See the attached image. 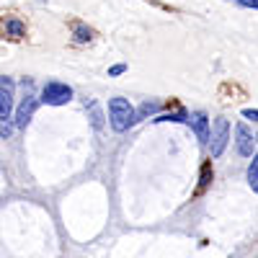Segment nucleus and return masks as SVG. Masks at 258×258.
<instances>
[{"mask_svg": "<svg viewBox=\"0 0 258 258\" xmlns=\"http://www.w3.org/2000/svg\"><path fill=\"white\" fill-rule=\"evenodd\" d=\"M235 135H238V140H235V142H238V153L245 155V158H250V155L255 153V137L248 132L245 124H238V126H235Z\"/></svg>", "mask_w": 258, "mask_h": 258, "instance_id": "5", "label": "nucleus"}, {"mask_svg": "<svg viewBox=\"0 0 258 258\" xmlns=\"http://www.w3.org/2000/svg\"><path fill=\"white\" fill-rule=\"evenodd\" d=\"M158 109H160V103H155V101H147V103H142L140 114H135V116L140 119V116H145V114H153V111H158Z\"/></svg>", "mask_w": 258, "mask_h": 258, "instance_id": "14", "label": "nucleus"}, {"mask_svg": "<svg viewBox=\"0 0 258 258\" xmlns=\"http://www.w3.org/2000/svg\"><path fill=\"white\" fill-rule=\"evenodd\" d=\"M248 183L253 191H258V160H255V155H253V163L248 165Z\"/></svg>", "mask_w": 258, "mask_h": 258, "instance_id": "9", "label": "nucleus"}, {"mask_svg": "<svg viewBox=\"0 0 258 258\" xmlns=\"http://www.w3.org/2000/svg\"><path fill=\"white\" fill-rule=\"evenodd\" d=\"M155 121H178V124H188V116H186L183 111H176V114H163V116H158Z\"/></svg>", "mask_w": 258, "mask_h": 258, "instance_id": "11", "label": "nucleus"}, {"mask_svg": "<svg viewBox=\"0 0 258 258\" xmlns=\"http://www.w3.org/2000/svg\"><path fill=\"white\" fill-rule=\"evenodd\" d=\"M93 36H91V29H85V26H75V41H78V44H85V41H91Z\"/></svg>", "mask_w": 258, "mask_h": 258, "instance_id": "12", "label": "nucleus"}, {"mask_svg": "<svg viewBox=\"0 0 258 258\" xmlns=\"http://www.w3.org/2000/svg\"><path fill=\"white\" fill-rule=\"evenodd\" d=\"M124 70H126V64H114V68L109 70V75H121Z\"/></svg>", "mask_w": 258, "mask_h": 258, "instance_id": "17", "label": "nucleus"}, {"mask_svg": "<svg viewBox=\"0 0 258 258\" xmlns=\"http://www.w3.org/2000/svg\"><path fill=\"white\" fill-rule=\"evenodd\" d=\"M85 106H88V109H91V121H93V126H96V129H101V126H103V121H101V111H98V103H96V101H88Z\"/></svg>", "mask_w": 258, "mask_h": 258, "instance_id": "10", "label": "nucleus"}, {"mask_svg": "<svg viewBox=\"0 0 258 258\" xmlns=\"http://www.w3.org/2000/svg\"><path fill=\"white\" fill-rule=\"evenodd\" d=\"M11 132H13V126H11L8 121L0 119V137H11Z\"/></svg>", "mask_w": 258, "mask_h": 258, "instance_id": "15", "label": "nucleus"}, {"mask_svg": "<svg viewBox=\"0 0 258 258\" xmlns=\"http://www.w3.org/2000/svg\"><path fill=\"white\" fill-rule=\"evenodd\" d=\"M188 124L194 126V132H197L199 142L207 145V142H209V119H207V114H202V111L191 114V116H188Z\"/></svg>", "mask_w": 258, "mask_h": 258, "instance_id": "6", "label": "nucleus"}, {"mask_svg": "<svg viewBox=\"0 0 258 258\" xmlns=\"http://www.w3.org/2000/svg\"><path fill=\"white\" fill-rule=\"evenodd\" d=\"M232 3H238V6H245V8H258V0H232Z\"/></svg>", "mask_w": 258, "mask_h": 258, "instance_id": "16", "label": "nucleus"}, {"mask_svg": "<svg viewBox=\"0 0 258 258\" xmlns=\"http://www.w3.org/2000/svg\"><path fill=\"white\" fill-rule=\"evenodd\" d=\"M243 116H245V119H250V121H255V119H258V111H255V109H245V111H243Z\"/></svg>", "mask_w": 258, "mask_h": 258, "instance_id": "18", "label": "nucleus"}, {"mask_svg": "<svg viewBox=\"0 0 258 258\" xmlns=\"http://www.w3.org/2000/svg\"><path fill=\"white\" fill-rule=\"evenodd\" d=\"M13 88H0V119H8L11 111H13V96H11Z\"/></svg>", "mask_w": 258, "mask_h": 258, "instance_id": "8", "label": "nucleus"}, {"mask_svg": "<svg viewBox=\"0 0 258 258\" xmlns=\"http://www.w3.org/2000/svg\"><path fill=\"white\" fill-rule=\"evenodd\" d=\"M209 181H212V165L207 163V165L202 168V181H199V191H202V188H207V186H209Z\"/></svg>", "mask_w": 258, "mask_h": 258, "instance_id": "13", "label": "nucleus"}, {"mask_svg": "<svg viewBox=\"0 0 258 258\" xmlns=\"http://www.w3.org/2000/svg\"><path fill=\"white\" fill-rule=\"evenodd\" d=\"M230 140V124L227 119H217L214 121V135H212V158H220L227 147Z\"/></svg>", "mask_w": 258, "mask_h": 258, "instance_id": "3", "label": "nucleus"}, {"mask_svg": "<svg viewBox=\"0 0 258 258\" xmlns=\"http://www.w3.org/2000/svg\"><path fill=\"white\" fill-rule=\"evenodd\" d=\"M73 98V88L64 83H47L44 91H41V103L47 106H62Z\"/></svg>", "mask_w": 258, "mask_h": 258, "instance_id": "2", "label": "nucleus"}, {"mask_svg": "<svg viewBox=\"0 0 258 258\" xmlns=\"http://www.w3.org/2000/svg\"><path fill=\"white\" fill-rule=\"evenodd\" d=\"M36 98L29 93L26 98H24V103H21V109H18V114H16V126H26L29 124V119H31V114H34V109H36Z\"/></svg>", "mask_w": 258, "mask_h": 258, "instance_id": "7", "label": "nucleus"}, {"mask_svg": "<svg viewBox=\"0 0 258 258\" xmlns=\"http://www.w3.org/2000/svg\"><path fill=\"white\" fill-rule=\"evenodd\" d=\"M0 34L8 36V39H24L26 36V24L16 16H8L0 21Z\"/></svg>", "mask_w": 258, "mask_h": 258, "instance_id": "4", "label": "nucleus"}, {"mask_svg": "<svg viewBox=\"0 0 258 258\" xmlns=\"http://www.w3.org/2000/svg\"><path fill=\"white\" fill-rule=\"evenodd\" d=\"M135 114H137L135 106L129 103L126 98H111L109 101V121H111L114 132H126V129L137 121Z\"/></svg>", "mask_w": 258, "mask_h": 258, "instance_id": "1", "label": "nucleus"}]
</instances>
